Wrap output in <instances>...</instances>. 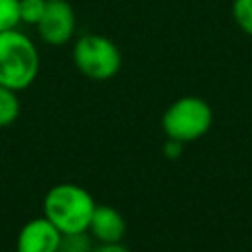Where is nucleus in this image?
Segmentation results:
<instances>
[{
  "mask_svg": "<svg viewBox=\"0 0 252 252\" xmlns=\"http://www.w3.org/2000/svg\"><path fill=\"white\" fill-rule=\"evenodd\" d=\"M75 22V10L67 0H47L45 12L35 28L45 43L63 45L73 37Z\"/></svg>",
  "mask_w": 252,
  "mask_h": 252,
  "instance_id": "nucleus-5",
  "label": "nucleus"
},
{
  "mask_svg": "<svg viewBox=\"0 0 252 252\" xmlns=\"http://www.w3.org/2000/svg\"><path fill=\"white\" fill-rule=\"evenodd\" d=\"M39 71V55L33 41L14 30L0 32V85L12 91L28 89Z\"/></svg>",
  "mask_w": 252,
  "mask_h": 252,
  "instance_id": "nucleus-2",
  "label": "nucleus"
},
{
  "mask_svg": "<svg viewBox=\"0 0 252 252\" xmlns=\"http://www.w3.org/2000/svg\"><path fill=\"white\" fill-rule=\"evenodd\" d=\"M20 114V98L16 91L0 85V128L10 126Z\"/></svg>",
  "mask_w": 252,
  "mask_h": 252,
  "instance_id": "nucleus-8",
  "label": "nucleus"
},
{
  "mask_svg": "<svg viewBox=\"0 0 252 252\" xmlns=\"http://www.w3.org/2000/svg\"><path fill=\"white\" fill-rule=\"evenodd\" d=\"M211 124H213V110L199 96L177 98L167 106L161 118L165 136L183 144L205 136Z\"/></svg>",
  "mask_w": 252,
  "mask_h": 252,
  "instance_id": "nucleus-4",
  "label": "nucleus"
},
{
  "mask_svg": "<svg viewBox=\"0 0 252 252\" xmlns=\"http://www.w3.org/2000/svg\"><path fill=\"white\" fill-rule=\"evenodd\" d=\"M183 152V142H177V140H171L167 138V142L163 144V156L167 159H177Z\"/></svg>",
  "mask_w": 252,
  "mask_h": 252,
  "instance_id": "nucleus-13",
  "label": "nucleus"
},
{
  "mask_svg": "<svg viewBox=\"0 0 252 252\" xmlns=\"http://www.w3.org/2000/svg\"><path fill=\"white\" fill-rule=\"evenodd\" d=\"M63 232L45 217L28 220L16 240L18 252H57Z\"/></svg>",
  "mask_w": 252,
  "mask_h": 252,
  "instance_id": "nucleus-6",
  "label": "nucleus"
},
{
  "mask_svg": "<svg viewBox=\"0 0 252 252\" xmlns=\"http://www.w3.org/2000/svg\"><path fill=\"white\" fill-rule=\"evenodd\" d=\"M96 203L93 195L75 183L51 187L43 199V217L49 219L63 234L87 232Z\"/></svg>",
  "mask_w": 252,
  "mask_h": 252,
  "instance_id": "nucleus-1",
  "label": "nucleus"
},
{
  "mask_svg": "<svg viewBox=\"0 0 252 252\" xmlns=\"http://www.w3.org/2000/svg\"><path fill=\"white\" fill-rule=\"evenodd\" d=\"M20 24V0H0V32L14 30Z\"/></svg>",
  "mask_w": 252,
  "mask_h": 252,
  "instance_id": "nucleus-9",
  "label": "nucleus"
},
{
  "mask_svg": "<svg viewBox=\"0 0 252 252\" xmlns=\"http://www.w3.org/2000/svg\"><path fill=\"white\" fill-rule=\"evenodd\" d=\"M57 252H93L91 238L85 232H71L61 236V244Z\"/></svg>",
  "mask_w": 252,
  "mask_h": 252,
  "instance_id": "nucleus-10",
  "label": "nucleus"
},
{
  "mask_svg": "<svg viewBox=\"0 0 252 252\" xmlns=\"http://www.w3.org/2000/svg\"><path fill=\"white\" fill-rule=\"evenodd\" d=\"M232 14L240 30L252 35V0H234Z\"/></svg>",
  "mask_w": 252,
  "mask_h": 252,
  "instance_id": "nucleus-12",
  "label": "nucleus"
},
{
  "mask_svg": "<svg viewBox=\"0 0 252 252\" xmlns=\"http://www.w3.org/2000/svg\"><path fill=\"white\" fill-rule=\"evenodd\" d=\"M73 63L85 77L93 81H108L122 67L118 45L100 33H85L75 41Z\"/></svg>",
  "mask_w": 252,
  "mask_h": 252,
  "instance_id": "nucleus-3",
  "label": "nucleus"
},
{
  "mask_svg": "<svg viewBox=\"0 0 252 252\" xmlns=\"http://www.w3.org/2000/svg\"><path fill=\"white\" fill-rule=\"evenodd\" d=\"M45 4L47 0H20V22L37 26L45 12Z\"/></svg>",
  "mask_w": 252,
  "mask_h": 252,
  "instance_id": "nucleus-11",
  "label": "nucleus"
},
{
  "mask_svg": "<svg viewBox=\"0 0 252 252\" xmlns=\"http://www.w3.org/2000/svg\"><path fill=\"white\" fill-rule=\"evenodd\" d=\"M87 230L98 242H122L126 234V219L110 205H96Z\"/></svg>",
  "mask_w": 252,
  "mask_h": 252,
  "instance_id": "nucleus-7",
  "label": "nucleus"
},
{
  "mask_svg": "<svg viewBox=\"0 0 252 252\" xmlns=\"http://www.w3.org/2000/svg\"><path fill=\"white\" fill-rule=\"evenodd\" d=\"M93 252H130V250L122 242H98V246H94Z\"/></svg>",
  "mask_w": 252,
  "mask_h": 252,
  "instance_id": "nucleus-14",
  "label": "nucleus"
}]
</instances>
